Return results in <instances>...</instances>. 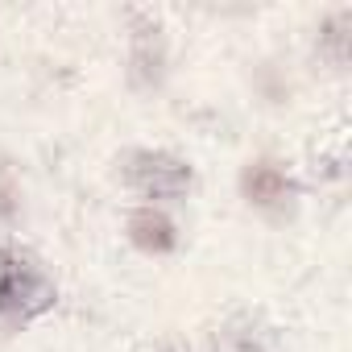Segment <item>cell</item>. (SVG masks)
Here are the masks:
<instances>
[{
  "mask_svg": "<svg viewBox=\"0 0 352 352\" xmlns=\"http://www.w3.org/2000/svg\"><path fill=\"white\" fill-rule=\"evenodd\" d=\"M236 352H265V344H257L253 336H245V340L236 344Z\"/></svg>",
  "mask_w": 352,
  "mask_h": 352,
  "instance_id": "6",
  "label": "cell"
},
{
  "mask_svg": "<svg viewBox=\"0 0 352 352\" xmlns=\"http://www.w3.org/2000/svg\"><path fill=\"white\" fill-rule=\"evenodd\" d=\"M129 236H133V245L145 249V253H166V249H174V224H170L162 212H153V208H145V212H137V216L129 220Z\"/></svg>",
  "mask_w": 352,
  "mask_h": 352,
  "instance_id": "3",
  "label": "cell"
},
{
  "mask_svg": "<svg viewBox=\"0 0 352 352\" xmlns=\"http://www.w3.org/2000/svg\"><path fill=\"white\" fill-rule=\"evenodd\" d=\"M245 195H249L253 204L270 208V204H282V199L290 195V183H286V174H282L278 166L257 162V166L245 170Z\"/></svg>",
  "mask_w": 352,
  "mask_h": 352,
  "instance_id": "4",
  "label": "cell"
},
{
  "mask_svg": "<svg viewBox=\"0 0 352 352\" xmlns=\"http://www.w3.org/2000/svg\"><path fill=\"white\" fill-rule=\"evenodd\" d=\"M133 79L145 83V87L162 79V38H157V25H141L133 34Z\"/></svg>",
  "mask_w": 352,
  "mask_h": 352,
  "instance_id": "5",
  "label": "cell"
},
{
  "mask_svg": "<svg viewBox=\"0 0 352 352\" xmlns=\"http://www.w3.org/2000/svg\"><path fill=\"white\" fill-rule=\"evenodd\" d=\"M54 302V282L38 261L17 249H0V315H38Z\"/></svg>",
  "mask_w": 352,
  "mask_h": 352,
  "instance_id": "1",
  "label": "cell"
},
{
  "mask_svg": "<svg viewBox=\"0 0 352 352\" xmlns=\"http://www.w3.org/2000/svg\"><path fill=\"white\" fill-rule=\"evenodd\" d=\"M124 179L141 199H179L191 187V166L162 149H137L124 166Z\"/></svg>",
  "mask_w": 352,
  "mask_h": 352,
  "instance_id": "2",
  "label": "cell"
}]
</instances>
